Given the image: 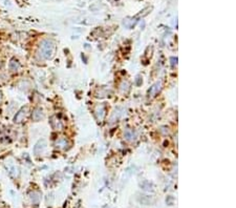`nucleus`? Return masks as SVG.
<instances>
[{
  "instance_id": "f257e3e1",
  "label": "nucleus",
  "mask_w": 236,
  "mask_h": 208,
  "mask_svg": "<svg viewBox=\"0 0 236 208\" xmlns=\"http://www.w3.org/2000/svg\"><path fill=\"white\" fill-rule=\"evenodd\" d=\"M39 53L43 59H51L55 54V44L51 40H43L40 44Z\"/></svg>"
},
{
  "instance_id": "4468645a",
  "label": "nucleus",
  "mask_w": 236,
  "mask_h": 208,
  "mask_svg": "<svg viewBox=\"0 0 236 208\" xmlns=\"http://www.w3.org/2000/svg\"><path fill=\"white\" fill-rule=\"evenodd\" d=\"M1 98H2V96H1V93H0V102H1Z\"/></svg>"
},
{
  "instance_id": "423d86ee",
  "label": "nucleus",
  "mask_w": 236,
  "mask_h": 208,
  "mask_svg": "<svg viewBox=\"0 0 236 208\" xmlns=\"http://www.w3.org/2000/svg\"><path fill=\"white\" fill-rule=\"evenodd\" d=\"M96 115H97V117H98V119H99V120H103L104 116H105V108H104L103 105H100V106H98V107H97Z\"/></svg>"
},
{
  "instance_id": "1a4fd4ad",
  "label": "nucleus",
  "mask_w": 236,
  "mask_h": 208,
  "mask_svg": "<svg viewBox=\"0 0 236 208\" xmlns=\"http://www.w3.org/2000/svg\"><path fill=\"white\" fill-rule=\"evenodd\" d=\"M51 125H53L54 128H56V129L62 128V124H61V122H60V121H59L58 119H56V117H53V118H51Z\"/></svg>"
},
{
  "instance_id": "6e6552de",
  "label": "nucleus",
  "mask_w": 236,
  "mask_h": 208,
  "mask_svg": "<svg viewBox=\"0 0 236 208\" xmlns=\"http://www.w3.org/2000/svg\"><path fill=\"white\" fill-rule=\"evenodd\" d=\"M29 198H31L33 203L37 204L39 202V200H40V194H39V192H36V191L31 192V194H29Z\"/></svg>"
},
{
  "instance_id": "39448f33",
  "label": "nucleus",
  "mask_w": 236,
  "mask_h": 208,
  "mask_svg": "<svg viewBox=\"0 0 236 208\" xmlns=\"http://www.w3.org/2000/svg\"><path fill=\"white\" fill-rule=\"evenodd\" d=\"M9 68H10V71H12V72H17L18 69L20 68L19 61H18L17 59H15V58H13L10 61V63H9Z\"/></svg>"
},
{
  "instance_id": "ddd939ff",
  "label": "nucleus",
  "mask_w": 236,
  "mask_h": 208,
  "mask_svg": "<svg viewBox=\"0 0 236 208\" xmlns=\"http://www.w3.org/2000/svg\"><path fill=\"white\" fill-rule=\"evenodd\" d=\"M171 61H172V66H174V61H176V58H171Z\"/></svg>"
},
{
  "instance_id": "9d476101",
  "label": "nucleus",
  "mask_w": 236,
  "mask_h": 208,
  "mask_svg": "<svg viewBox=\"0 0 236 208\" xmlns=\"http://www.w3.org/2000/svg\"><path fill=\"white\" fill-rule=\"evenodd\" d=\"M125 138L128 141H131L132 139H134V132L132 130H130V129H127L125 132Z\"/></svg>"
},
{
  "instance_id": "7ed1b4c3",
  "label": "nucleus",
  "mask_w": 236,
  "mask_h": 208,
  "mask_svg": "<svg viewBox=\"0 0 236 208\" xmlns=\"http://www.w3.org/2000/svg\"><path fill=\"white\" fill-rule=\"evenodd\" d=\"M46 147V141L44 139H41V140H39L38 142L36 143V145L34 146V153L36 155H40L42 151L44 150V148Z\"/></svg>"
},
{
  "instance_id": "f03ea898",
  "label": "nucleus",
  "mask_w": 236,
  "mask_h": 208,
  "mask_svg": "<svg viewBox=\"0 0 236 208\" xmlns=\"http://www.w3.org/2000/svg\"><path fill=\"white\" fill-rule=\"evenodd\" d=\"M27 109H29V108H27V106H25V107H22L21 109H20L19 112L16 114V116L14 117V122L15 123H21L22 121L25 119V117H26Z\"/></svg>"
},
{
  "instance_id": "20e7f679",
  "label": "nucleus",
  "mask_w": 236,
  "mask_h": 208,
  "mask_svg": "<svg viewBox=\"0 0 236 208\" xmlns=\"http://www.w3.org/2000/svg\"><path fill=\"white\" fill-rule=\"evenodd\" d=\"M31 118H33L34 121H40V120L43 118V112H42L41 108H39V107L35 108L33 114H31Z\"/></svg>"
},
{
  "instance_id": "0eeeda50",
  "label": "nucleus",
  "mask_w": 236,
  "mask_h": 208,
  "mask_svg": "<svg viewBox=\"0 0 236 208\" xmlns=\"http://www.w3.org/2000/svg\"><path fill=\"white\" fill-rule=\"evenodd\" d=\"M67 144L68 143H67V141H66V139L61 138L56 141V147H59V148H66Z\"/></svg>"
},
{
  "instance_id": "f8f14e48",
  "label": "nucleus",
  "mask_w": 236,
  "mask_h": 208,
  "mask_svg": "<svg viewBox=\"0 0 236 208\" xmlns=\"http://www.w3.org/2000/svg\"><path fill=\"white\" fill-rule=\"evenodd\" d=\"M10 175L12 176L13 178H15V177H17L18 176V169L16 167H13L12 168V171H10Z\"/></svg>"
},
{
  "instance_id": "9b49d317",
  "label": "nucleus",
  "mask_w": 236,
  "mask_h": 208,
  "mask_svg": "<svg viewBox=\"0 0 236 208\" xmlns=\"http://www.w3.org/2000/svg\"><path fill=\"white\" fill-rule=\"evenodd\" d=\"M159 85H161V84L159 83H157L155 84V85H153L151 87V89H150V91H149V96H153L154 94H157V91H159Z\"/></svg>"
}]
</instances>
